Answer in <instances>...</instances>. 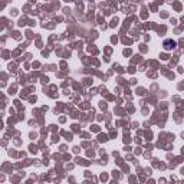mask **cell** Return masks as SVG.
I'll return each mask as SVG.
<instances>
[{
	"mask_svg": "<svg viewBox=\"0 0 184 184\" xmlns=\"http://www.w3.org/2000/svg\"><path fill=\"white\" fill-rule=\"evenodd\" d=\"M163 46H164L165 50H173V49H175L177 43H175V40H173V39H165L164 43H163Z\"/></svg>",
	"mask_w": 184,
	"mask_h": 184,
	"instance_id": "obj_1",
	"label": "cell"
}]
</instances>
